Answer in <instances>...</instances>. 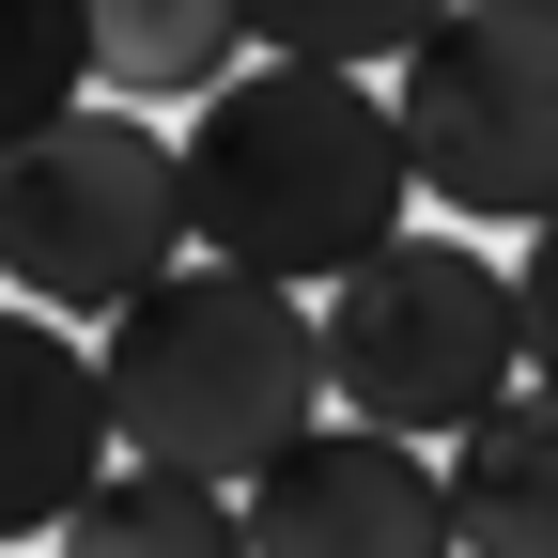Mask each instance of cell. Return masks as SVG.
<instances>
[{"label":"cell","mask_w":558,"mask_h":558,"mask_svg":"<svg viewBox=\"0 0 558 558\" xmlns=\"http://www.w3.org/2000/svg\"><path fill=\"white\" fill-rule=\"evenodd\" d=\"M403 109L357 62H233L186 109V233L248 279H357L403 233Z\"/></svg>","instance_id":"cell-1"},{"label":"cell","mask_w":558,"mask_h":558,"mask_svg":"<svg viewBox=\"0 0 558 558\" xmlns=\"http://www.w3.org/2000/svg\"><path fill=\"white\" fill-rule=\"evenodd\" d=\"M94 373H109V435L140 465L264 481V450H295L326 418V311L248 264H171L156 295L109 311Z\"/></svg>","instance_id":"cell-2"},{"label":"cell","mask_w":558,"mask_h":558,"mask_svg":"<svg viewBox=\"0 0 558 558\" xmlns=\"http://www.w3.org/2000/svg\"><path fill=\"white\" fill-rule=\"evenodd\" d=\"M186 248H202L186 233V140H156L140 109H62L0 156V279L62 326H109Z\"/></svg>","instance_id":"cell-3"},{"label":"cell","mask_w":558,"mask_h":558,"mask_svg":"<svg viewBox=\"0 0 558 558\" xmlns=\"http://www.w3.org/2000/svg\"><path fill=\"white\" fill-rule=\"evenodd\" d=\"M527 388L512 341V279L481 264L465 233H388L357 279H326V403L373 418V435H465L481 403Z\"/></svg>","instance_id":"cell-4"},{"label":"cell","mask_w":558,"mask_h":558,"mask_svg":"<svg viewBox=\"0 0 558 558\" xmlns=\"http://www.w3.org/2000/svg\"><path fill=\"white\" fill-rule=\"evenodd\" d=\"M388 78L403 156L450 218H558V0H450Z\"/></svg>","instance_id":"cell-5"},{"label":"cell","mask_w":558,"mask_h":558,"mask_svg":"<svg viewBox=\"0 0 558 558\" xmlns=\"http://www.w3.org/2000/svg\"><path fill=\"white\" fill-rule=\"evenodd\" d=\"M233 497H248V558H465L450 465L418 435H373V418H311Z\"/></svg>","instance_id":"cell-6"},{"label":"cell","mask_w":558,"mask_h":558,"mask_svg":"<svg viewBox=\"0 0 558 558\" xmlns=\"http://www.w3.org/2000/svg\"><path fill=\"white\" fill-rule=\"evenodd\" d=\"M109 373L94 341H62V311H0V543L62 527L109 481Z\"/></svg>","instance_id":"cell-7"},{"label":"cell","mask_w":558,"mask_h":558,"mask_svg":"<svg viewBox=\"0 0 558 558\" xmlns=\"http://www.w3.org/2000/svg\"><path fill=\"white\" fill-rule=\"evenodd\" d=\"M450 527L465 558H558V388H512L450 435Z\"/></svg>","instance_id":"cell-8"},{"label":"cell","mask_w":558,"mask_h":558,"mask_svg":"<svg viewBox=\"0 0 558 558\" xmlns=\"http://www.w3.org/2000/svg\"><path fill=\"white\" fill-rule=\"evenodd\" d=\"M47 543H62V558H248V497H233V481H186V465H140V450H124Z\"/></svg>","instance_id":"cell-9"},{"label":"cell","mask_w":558,"mask_h":558,"mask_svg":"<svg viewBox=\"0 0 558 558\" xmlns=\"http://www.w3.org/2000/svg\"><path fill=\"white\" fill-rule=\"evenodd\" d=\"M233 47H248V16L233 0H94V78L124 94V109H156V94H218L233 78Z\"/></svg>","instance_id":"cell-10"},{"label":"cell","mask_w":558,"mask_h":558,"mask_svg":"<svg viewBox=\"0 0 558 558\" xmlns=\"http://www.w3.org/2000/svg\"><path fill=\"white\" fill-rule=\"evenodd\" d=\"M94 94V0H0V156Z\"/></svg>","instance_id":"cell-11"},{"label":"cell","mask_w":558,"mask_h":558,"mask_svg":"<svg viewBox=\"0 0 558 558\" xmlns=\"http://www.w3.org/2000/svg\"><path fill=\"white\" fill-rule=\"evenodd\" d=\"M233 16H248L264 62H357V78H373V62H403L450 0H233Z\"/></svg>","instance_id":"cell-12"},{"label":"cell","mask_w":558,"mask_h":558,"mask_svg":"<svg viewBox=\"0 0 558 558\" xmlns=\"http://www.w3.org/2000/svg\"><path fill=\"white\" fill-rule=\"evenodd\" d=\"M512 341H527V388H558V218H527V264H512Z\"/></svg>","instance_id":"cell-13"}]
</instances>
